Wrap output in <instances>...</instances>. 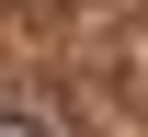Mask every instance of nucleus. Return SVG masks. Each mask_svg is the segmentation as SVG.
Listing matches in <instances>:
<instances>
[{
	"label": "nucleus",
	"instance_id": "1",
	"mask_svg": "<svg viewBox=\"0 0 148 137\" xmlns=\"http://www.w3.org/2000/svg\"><path fill=\"white\" fill-rule=\"evenodd\" d=\"M0 137H46V126H34V114H0Z\"/></svg>",
	"mask_w": 148,
	"mask_h": 137
}]
</instances>
